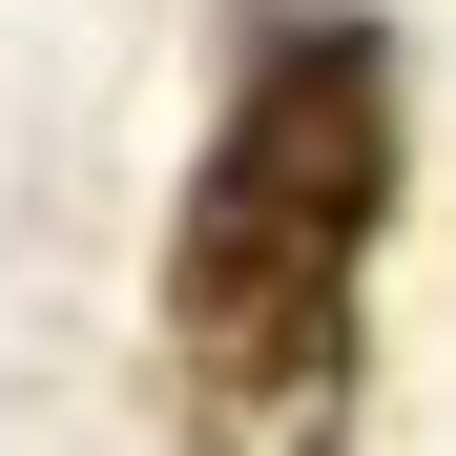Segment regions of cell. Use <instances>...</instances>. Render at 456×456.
Segmentation results:
<instances>
[{
    "label": "cell",
    "mask_w": 456,
    "mask_h": 456,
    "mask_svg": "<svg viewBox=\"0 0 456 456\" xmlns=\"http://www.w3.org/2000/svg\"><path fill=\"white\" fill-rule=\"evenodd\" d=\"M415 84L373 0H249L167 208V415L187 456H353L373 415V249H395Z\"/></svg>",
    "instance_id": "1"
}]
</instances>
